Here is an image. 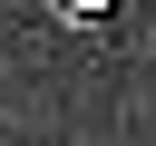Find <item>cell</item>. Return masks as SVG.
<instances>
[{
  "label": "cell",
  "mask_w": 156,
  "mask_h": 146,
  "mask_svg": "<svg viewBox=\"0 0 156 146\" xmlns=\"http://www.w3.org/2000/svg\"><path fill=\"white\" fill-rule=\"evenodd\" d=\"M39 10H49L58 29H107V19H117V0H39Z\"/></svg>",
  "instance_id": "cell-1"
}]
</instances>
